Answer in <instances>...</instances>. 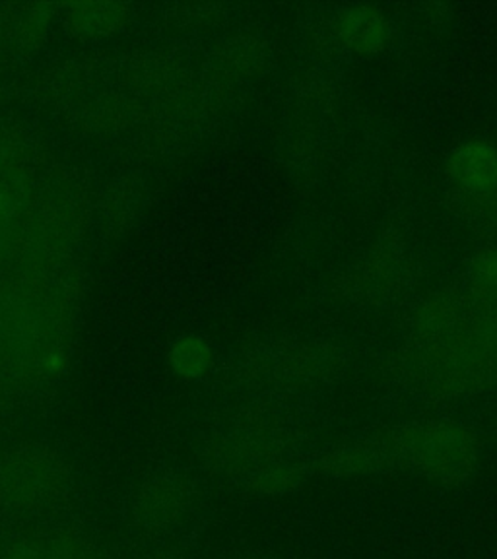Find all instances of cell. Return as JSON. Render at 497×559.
<instances>
[{"instance_id": "6da1fadb", "label": "cell", "mask_w": 497, "mask_h": 559, "mask_svg": "<svg viewBox=\"0 0 497 559\" xmlns=\"http://www.w3.org/2000/svg\"><path fill=\"white\" fill-rule=\"evenodd\" d=\"M451 174L464 189L492 192L497 189V152L484 142H471L457 150Z\"/></svg>"}, {"instance_id": "7a4b0ae2", "label": "cell", "mask_w": 497, "mask_h": 559, "mask_svg": "<svg viewBox=\"0 0 497 559\" xmlns=\"http://www.w3.org/2000/svg\"><path fill=\"white\" fill-rule=\"evenodd\" d=\"M339 29L350 49L358 52L381 51L389 34L383 16L366 7L346 10L341 16Z\"/></svg>"}, {"instance_id": "3957f363", "label": "cell", "mask_w": 497, "mask_h": 559, "mask_svg": "<svg viewBox=\"0 0 497 559\" xmlns=\"http://www.w3.org/2000/svg\"><path fill=\"white\" fill-rule=\"evenodd\" d=\"M175 364L184 376H199L209 364V352L199 342H185L181 348H177Z\"/></svg>"}]
</instances>
